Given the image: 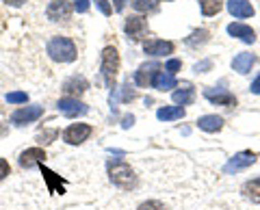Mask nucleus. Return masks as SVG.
Segmentation results:
<instances>
[{
	"label": "nucleus",
	"instance_id": "20e7f679",
	"mask_svg": "<svg viewBox=\"0 0 260 210\" xmlns=\"http://www.w3.org/2000/svg\"><path fill=\"white\" fill-rule=\"evenodd\" d=\"M89 134H91V126L89 124H72V126L65 128L63 141L70 143V145H80L89 139Z\"/></svg>",
	"mask_w": 260,
	"mask_h": 210
},
{
	"label": "nucleus",
	"instance_id": "f704fd0d",
	"mask_svg": "<svg viewBox=\"0 0 260 210\" xmlns=\"http://www.w3.org/2000/svg\"><path fill=\"white\" fill-rule=\"evenodd\" d=\"M249 91H251V93H256V95H260V76H258V78L254 80V83H251Z\"/></svg>",
	"mask_w": 260,
	"mask_h": 210
},
{
	"label": "nucleus",
	"instance_id": "7c9ffc66",
	"mask_svg": "<svg viewBox=\"0 0 260 210\" xmlns=\"http://www.w3.org/2000/svg\"><path fill=\"white\" fill-rule=\"evenodd\" d=\"M93 3L98 5V9H100V11L104 13V15H111V11H113V9H111L109 0H93Z\"/></svg>",
	"mask_w": 260,
	"mask_h": 210
},
{
	"label": "nucleus",
	"instance_id": "1a4fd4ad",
	"mask_svg": "<svg viewBox=\"0 0 260 210\" xmlns=\"http://www.w3.org/2000/svg\"><path fill=\"white\" fill-rule=\"evenodd\" d=\"M160 72V65L158 63H145V65H141L139 69L135 72V83L139 85V87H148V85H152V80H154V76H156Z\"/></svg>",
	"mask_w": 260,
	"mask_h": 210
},
{
	"label": "nucleus",
	"instance_id": "9d476101",
	"mask_svg": "<svg viewBox=\"0 0 260 210\" xmlns=\"http://www.w3.org/2000/svg\"><path fill=\"white\" fill-rule=\"evenodd\" d=\"M204 95H206V100H210L213 104H219V107H234L237 104V98L228 89H206Z\"/></svg>",
	"mask_w": 260,
	"mask_h": 210
},
{
	"label": "nucleus",
	"instance_id": "2f4dec72",
	"mask_svg": "<svg viewBox=\"0 0 260 210\" xmlns=\"http://www.w3.org/2000/svg\"><path fill=\"white\" fill-rule=\"evenodd\" d=\"M121 100L128 102V100H135V91H130V85L126 83L124 87H121Z\"/></svg>",
	"mask_w": 260,
	"mask_h": 210
},
{
	"label": "nucleus",
	"instance_id": "9b49d317",
	"mask_svg": "<svg viewBox=\"0 0 260 210\" xmlns=\"http://www.w3.org/2000/svg\"><path fill=\"white\" fill-rule=\"evenodd\" d=\"M124 28H126V35L133 39V42H139V39L145 37V33H148V20L145 18H130Z\"/></svg>",
	"mask_w": 260,
	"mask_h": 210
},
{
	"label": "nucleus",
	"instance_id": "6e6552de",
	"mask_svg": "<svg viewBox=\"0 0 260 210\" xmlns=\"http://www.w3.org/2000/svg\"><path fill=\"white\" fill-rule=\"evenodd\" d=\"M44 115V109L42 107H24V109H18L11 115V124L15 126H26L30 122H35Z\"/></svg>",
	"mask_w": 260,
	"mask_h": 210
},
{
	"label": "nucleus",
	"instance_id": "dca6fc26",
	"mask_svg": "<svg viewBox=\"0 0 260 210\" xmlns=\"http://www.w3.org/2000/svg\"><path fill=\"white\" fill-rule=\"evenodd\" d=\"M228 33H230L232 37H237V39H241V42H245V44H254L256 42V33L251 30L249 26H245V24H230L228 26Z\"/></svg>",
	"mask_w": 260,
	"mask_h": 210
},
{
	"label": "nucleus",
	"instance_id": "bb28decb",
	"mask_svg": "<svg viewBox=\"0 0 260 210\" xmlns=\"http://www.w3.org/2000/svg\"><path fill=\"white\" fill-rule=\"evenodd\" d=\"M206 37H208L206 30H195V33H193L189 39H186V44H189V46H195L198 42H206Z\"/></svg>",
	"mask_w": 260,
	"mask_h": 210
},
{
	"label": "nucleus",
	"instance_id": "72a5a7b5",
	"mask_svg": "<svg viewBox=\"0 0 260 210\" xmlns=\"http://www.w3.org/2000/svg\"><path fill=\"white\" fill-rule=\"evenodd\" d=\"M74 9L78 13H85L89 9V0H74Z\"/></svg>",
	"mask_w": 260,
	"mask_h": 210
},
{
	"label": "nucleus",
	"instance_id": "c85d7f7f",
	"mask_svg": "<svg viewBox=\"0 0 260 210\" xmlns=\"http://www.w3.org/2000/svg\"><path fill=\"white\" fill-rule=\"evenodd\" d=\"M182 67V63L180 61H178V59H172V61H167V65H165V72H167V74H176V72L178 69H180Z\"/></svg>",
	"mask_w": 260,
	"mask_h": 210
},
{
	"label": "nucleus",
	"instance_id": "393cba45",
	"mask_svg": "<svg viewBox=\"0 0 260 210\" xmlns=\"http://www.w3.org/2000/svg\"><path fill=\"white\" fill-rule=\"evenodd\" d=\"M133 7L141 13H154L158 9V0H135Z\"/></svg>",
	"mask_w": 260,
	"mask_h": 210
},
{
	"label": "nucleus",
	"instance_id": "0eeeda50",
	"mask_svg": "<svg viewBox=\"0 0 260 210\" xmlns=\"http://www.w3.org/2000/svg\"><path fill=\"white\" fill-rule=\"evenodd\" d=\"M56 107H59L61 115H65V117H78V115H85L89 111L87 104H83L78 98H61Z\"/></svg>",
	"mask_w": 260,
	"mask_h": 210
},
{
	"label": "nucleus",
	"instance_id": "c756f323",
	"mask_svg": "<svg viewBox=\"0 0 260 210\" xmlns=\"http://www.w3.org/2000/svg\"><path fill=\"white\" fill-rule=\"evenodd\" d=\"M54 136H56V130H48V132H42V134H39V136H37V141L46 145V143H52Z\"/></svg>",
	"mask_w": 260,
	"mask_h": 210
},
{
	"label": "nucleus",
	"instance_id": "7ed1b4c3",
	"mask_svg": "<svg viewBox=\"0 0 260 210\" xmlns=\"http://www.w3.org/2000/svg\"><path fill=\"white\" fill-rule=\"evenodd\" d=\"M102 76H104V83H107L109 89H115V76L119 72V52L115 50L113 46H107L102 50Z\"/></svg>",
	"mask_w": 260,
	"mask_h": 210
},
{
	"label": "nucleus",
	"instance_id": "6ab92c4d",
	"mask_svg": "<svg viewBox=\"0 0 260 210\" xmlns=\"http://www.w3.org/2000/svg\"><path fill=\"white\" fill-rule=\"evenodd\" d=\"M198 126H200V130H204V132H217L223 128V119L219 115H204L198 119Z\"/></svg>",
	"mask_w": 260,
	"mask_h": 210
},
{
	"label": "nucleus",
	"instance_id": "58836bf2",
	"mask_svg": "<svg viewBox=\"0 0 260 210\" xmlns=\"http://www.w3.org/2000/svg\"><path fill=\"white\" fill-rule=\"evenodd\" d=\"M113 3H115V11H121L126 5V0H113Z\"/></svg>",
	"mask_w": 260,
	"mask_h": 210
},
{
	"label": "nucleus",
	"instance_id": "cd10ccee",
	"mask_svg": "<svg viewBox=\"0 0 260 210\" xmlns=\"http://www.w3.org/2000/svg\"><path fill=\"white\" fill-rule=\"evenodd\" d=\"M137 210H165V206H162L160 201H156V199H150V201H143Z\"/></svg>",
	"mask_w": 260,
	"mask_h": 210
},
{
	"label": "nucleus",
	"instance_id": "f257e3e1",
	"mask_svg": "<svg viewBox=\"0 0 260 210\" xmlns=\"http://www.w3.org/2000/svg\"><path fill=\"white\" fill-rule=\"evenodd\" d=\"M107 169H109L111 182L115 184V187L124 189V191H130V189L137 187V176H135L133 169H130V165H126L124 160H109Z\"/></svg>",
	"mask_w": 260,
	"mask_h": 210
},
{
	"label": "nucleus",
	"instance_id": "412c9836",
	"mask_svg": "<svg viewBox=\"0 0 260 210\" xmlns=\"http://www.w3.org/2000/svg\"><path fill=\"white\" fill-rule=\"evenodd\" d=\"M156 117L160 122H174V119H182L184 117V109L182 107H162L158 109Z\"/></svg>",
	"mask_w": 260,
	"mask_h": 210
},
{
	"label": "nucleus",
	"instance_id": "f8f14e48",
	"mask_svg": "<svg viewBox=\"0 0 260 210\" xmlns=\"http://www.w3.org/2000/svg\"><path fill=\"white\" fill-rule=\"evenodd\" d=\"M46 160V152L42 148H30L26 152H22L20 154V167L24 169H32L35 165H42Z\"/></svg>",
	"mask_w": 260,
	"mask_h": 210
},
{
	"label": "nucleus",
	"instance_id": "e433bc0d",
	"mask_svg": "<svg viewBox=\"0 0 260 210\" xmlns=\"http://www.w3.org/2000/svg\"><path fill=\"white\" fill-rule=\"evenodd\" d=\"M7 5H11V7H22L24 3H26V0H5Z\"/></svg>",
	"mask_w": 260,
	"mask_h": 210
},
{
	"label": "nucleus",
	"instance_id": "473e14b6",
	"mask_svg": "<svg viewBox=\"0 0 260 210\" xmlns=\"http://www.w3.org/2000/svg\"><path fill=\"white\" fill-rule=\"evenodd\" d=\"M9 171H11V167H9V163H7L5 158H0V180H5L7 176H9Z\"/></svg>",
	"mask_w": 260,
	"mask_h": 210
},
{
	"label": "nucleus",
	"instance_id": "39448f33",
	"mask_svg": "<svg viewBox=\"0 0 260 210\" xmlns=\"http://www.w3.org/2000/svg\"><path fill=\"white\" fill-rule=\"evenodd\" d=\"M254 163H256V154H254V152H239V154H234L225 163L223 171L225 173H237V171H243V169H247L249 165H254Z\"/></svg>",
	"mask_w": 260,
	"mask_h": 210
},
{
	"label": "nucleus",
	"instance_id": "4468645a",
	"mask_svg": "<svg viewBox=\"0 0 260 210\" xmlns=\"http://www.w3.org/2000/svg\"><path fill=\"white\" fill-rule=\"evenodd\" d=\"M143 50L150 56H165V54L174 52V44L172 42H160V39H152V42L143 44Z\"/></svg>",
	"mask_w": 260,
	"mask_h": 210
},
{
	"label": "nucleus",
	"instance_id": "4c0bfd02",
	"mask_svg": "<svg viewBox=\"0 0 260 210\" xmlns=\"http://www.w3.org/2000/svg\"><path fill=\"white\" fill-rule=\"evenodd\" d=\"M210 67V63L208 61H204V63H198V65H195V72H200V69H208Z\"/></svg>",
	"mask_w": 260,
	"mask_h": 210
},
{
	"label": "nucleus",
	"instance_id": "a878e982",
	"mask_svg": "<svg viewBox=\"0 0 260 210\" xmlns=\"http://www.w3.org/2000/svg\"><path fill=\"white\" fill-rule=\"evenodd\" d=\"M26 100H28V95L24 93V91L7 93V102H11V104H22V102H26Z\"/></svg>",
	"mask_w": 260,
	"mask_h": 210
},
{
	"label": "nucleus",
	"instance_id": "a211bd4d",
	"mask_svg": "<svg viewBox=\"0 0 260 210\" xmlns=\"http://www.w3.org/2000/svg\"><path fill=\"white\" fill-rule=\"evenodd\" d=\"M256 63V56L251 52H241L232 59V69L239 72V74H247V72L251 69V65Z\"/></svg>",
	"mask_w": 260,
	"mask_h": 210
},
{
	"label": "nucleus",
	"instance_id": "aec40b11",
	"mask_svg": "<svg viewBox=\"0 0 260 210\" xmlns=\"http://www.w3.org/2000/svg\"><path fill=\"white\" fill-rule=\"evenodd\" d=\"M152 87L158 89V91H169V89H176V78L167 72H158L152 80Z\"/></svg>",
	"mask_w": 260,
	"mask_h": 210
},
{
	"label": "nucleus",
	"instance_id": "423d86ee",
	"mask_svg": "<svg viewBox=\"0 0 260 210\" xmlns=\"http://www.w3.org/2000/svg\"><path fill=\"white\" fill-rule=\"evenodd\" d=\"M72 5L68 3V0H52L50 5H48V20H52V22H65V20H70L72 18Z\"/></svg>",
	"mask_w": 260,
	"mask_h": 210
},
{
	"label": "nucleus",
	"instance_id": "f3484780",
	"mask_svg": "<svg viewBox=\"0 0 260 210\" xmlns=\"http://www.w3.org/2000/svg\"><path fill=\"white\" fill-rule=\"evenodd\" d=\"M87 87H89L87 78H83V76H72V78H68L63 83V91L70 93V95H83L87 91Z\"/></svg>",
	"mask_w": 260,
	"mask_h": 210
},
{
	"label": "nucleus",
	"instance_id": "f03ea898",
	"mask_svg": "<svg viewBox=\"0 0 260 210\" xmlns=\"http://www.w3.org/2000/svg\"><path fill=\"white\" fill-rule=\"evenodd\" d=\"M48 54L56 63H72L76 59V46L70 37H52L48 42Z\"/></svg>",
	"mask_w": 260,
	"mask_h": 210
},
{
	"label": "nucleus",
	"instance_id": "b1692460",
	"mask_svg": "<svg viewBox=\"0 0 260 210\" xmlns=\"http://www.w3.org/2000/svg\"><path fill=\"white\" fill-rule=\"evenodd\" d=\"M195 100V91L191 87H184V89H178V91H174V102L176 104H182V107H186V104H191Z\"/></svg>",
	"mask_w": 260,
	"mask_h": 210
},
{
	"label": "nucleus",
	"instance_id": "5701e85b",
	"mask_svg": "<svg viewBox=\"0 0 260 210\" xmlns=\"http://www.w3.org/2000/svg\"><path fill=\"white\" fill-rule=\"evenodd\" d=\"M198 3H200V9H202V13H204L206 18L217 15L219 11H221V7H223V0H198Z\"/></svg>",
	"mask_w": 260,
	"mask_h": 210
},
{
	"label": "nucleus",
	"instance_id": "ddd939ff",
	"mask_svg": "<svg viewBox=\"0 0 260 210\" xmlns=\"http://www.w3.org/2000/svg\"><path fill=\"white\" fill-rule=\"evenodd\" d=\"M39 169H42V173H44V180L48 184V191L54 193V195H63V193H65V180H61V178L56 176L54 171H50L48 167H44V163L39 165Z\"/></svg>",
	"mask_w": 260,
	"mask_h": 210
},
{
	"label": "nucleus",
	"instance_id": "c9c22d12",
	"mask_svg": "<svg viewBox=\"0 0 260 210\" xmlns=\"http://www.w3.org/2000/svg\"><path fill=\"white\" fill-rule=\"evenodd\" d=\"M133 124H135V117H133V115H126V117H124V124H121V126H124V128H130Z\"/></svg>",
	"mask_w": 260,
	"mask_h": 210
},
{
	"label": "nucleus",
	"instance_id": "4be33fe9",
	"mask_svg": "<svg viewBox=\"0 0 260 210\" xmlns=\"http://www.w3.org/2000/svg\"><path fill=\"white\" fill-rule=\"evenodd\" d=\"M243 193H245V197L251 199L254 204H260V178L243 184Z\"/></svg>",
	"mask_w": 260,
	"mask_h": 210
},
{
	"label": "nucleus",
	"instance_id": "2eb2a0df",
	"mask_svg": "<svg viewBox=\"0 0 260 210\" xmlns=\"http://www.w3.org/2000/svg\"><path fill=\"white\" fill-rule=\"evenodd\" d=\"M228 11H230L234 18H251L254 15V7H251L249 0H228Z\"/></svg>",
	"mask_w": 260,
	"mask_h": 210
}]
</instances>
